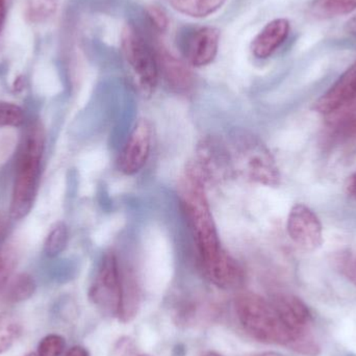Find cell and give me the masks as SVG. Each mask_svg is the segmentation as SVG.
I'll list each match as a JSON object with an SVG mask.
<instances>
[{"label": "cell", "instance_id": "1", "mask_svg": "<svg viewBox=\"0 0 356 356\" xmlns=\"http://www.w3.org/2000/svg\"><path fill=\"white\" fill-rule=\"evenodd\" d=\"M205 184L195 163H188L180 177L178 194L194 238L199 261L213 257L222 249Z\"/></svg>", "mask_w": 356, "mask_h": 356}, {"label": "cell", "instance_id": "2", "mask_svg": "<svg viewBox=\"0 0 356 356\" xmlns=\"http://www.w3.org/2000/svg\"><path fill=\"white\" fill-rule=\"evenodd\" d=\"M45 140V129L39 121L31 123L23 136L10 198V217L13 220L23 219L33 209L39 190Z\"/></svg>", "mask_w": 356, "mask_h": 356}, {"label": "cell", "instance_id": "3", "mask_svg": "<svg viewBox=\"0 0 356 356\" xmlns=\"http://www.w3.org/2000/svg\"><path fill=\"white\" fill-rule=\"evenodd\" d=\"M226 143L234 173L261 186H280L282 175L277 163L259 136L247 129H234Z\"/></svg>", "mask_w": 356, "mask_h": 356}, {"label": "cell", "instance_id": "4", "mask_svg": "<svg viewBox=\"0 0 356 356\" xmlns=\"http://www.w3.org/2000/svg\"><path fill=\"white\" fill-rule=\"evenodd\" d=\"M236 318L247 334L265 344L290 347L295 336L284 325L270 301L252 292L241 293L234 300Z\"/></svg>", "mask_w": 356, "mask_h": 356}, {"label": "cell", "instance_id": "5", "mask_svg": "<svg viewBox=\"0 0 356 356\" xmlns=\"http://www.w3.org/2000/svg\"><path fill=\"white\" fill-rule=\"evenodd\" d=\"M121 47L140 91L144 96L152 95L160 77L158 60L154 49L133 24L125 25L121 35Z\"/></svg>", "mask_w": 356, "mask_h": 356}, {"label": "cell", "instance_id": "6", "mask_svg": "<svg viewBox=\"0 0 356 356\" xmlns=\"http://www.w3.org/2000/svg\"><path fill=\"white\" fill-rule=\"evenodd\" d=\"M122 295V272L114 252L102 257L95 280L90 289V298L98 309L117 317Z\"/></svg>", "mask_w": 356, "mask_h": 356}, {"label": "cell", "instance_id": "7", "mask_svg": "<svg viewBox=\"0 0 356 356\" xmlns=\"http://www.w3.org/2000/svg\"><path fill=\"white\" fill-rule=\"evenodd\" d=\"M205 184H220L234 175L227 143L216 136L203 137L193 161Z\"/></svg>", "mask_w": 356, "mask_h": 356}, {"label": "cell", "instance_id": "8", "mask_svg": "<svg viewBox=\"0 0 356 356\" xmlns=\"http://www.w3.org/2000/svg\"><path fill=\"white\" fill-rule=\"evenodd\" d=\"M286 232L294 244L307 252L323 245V226L315 211L303 204L293 205L286 220Z\"/></svg>", "mask_w": 356, "mask_h": 356}, {"label": "cell", "instance_id": "9", "mask_svg": "<svg viewBox=\"0 0 356 356\" xmlns=\"http://www.w3.org/2000/svg\"><path fill=\"white\" fill-rule=\"evenodd\" d=\"M152 146V123L147 119H140L119 154L117 160L118 170L127 177L139 173L149 159Z\"/></svg>", "mask_w": 356, "mask_h": 356}, {"label": "cell", "instance_id": "10", "mask_svg": "<svg viewBox=\"0 0 356 356\" xmlns=\"http://www.w3.org/2000/svg\"><path fill=\"white\" fill-rule=\"evenodd\" d=\"M205 277L222 290L240 289L244 284L245 273L240 264L223 248L209 259L199 261Z\"/></svg>", "mask_w": 356, "mask_h": 356}, {"label": "cell", "instance_id": "11", "mask_svg": "<svg viewBox=\"0 0 356 356\" xmlns=\"http://www.w3.org/2000/svg\"><path fill=\"white\" fill-rule=\"evenodd\" d=\"M356 102V60L315 102L314 110L328 116Z\"/></svg>", "mask_w": 356, "mask_h": 356}, {"label": "cell", "instance_id": "12", "mask_svg": "<svg viewBox=\"0 0 356 356\" xmlns=\"http://www.w3.org/2000/svg\"><path fill=\"white\" fill-rule=\"evenodd\" d=\"M270 302L284 325L294 334L295 339L300 334L309 332L313 323V315L305 301L295 295L277 293L272 296Z\"/></svg>", "mask_w": 356, "mask_h": 356}, {"label": "cell", "instance_id": "13", "mask_svg": "<svg viewBox=\"0 0 356 356\" xmlns=\"http://www.w3.org/2000/svg\"><path fill=\"white\" fill-rule=\"evenodd\" d=\"M219 42L220 31L216 27L196 29L186 38L184 56L192 66H207L217 56Z\"/></svg>", "mask_w": 356, "mask_h": 356}, {"label": "cell", "instance_id": "14", "mask_svg": "<svg viewBox=\"0 0 356 356\" xmlns=\"http://www.w3.org/2000/svg\"><path fill=\"white\" fill-rule=\"evenodd\" d=\"M290 31V22L286 19L278 18L268 23L253 39L251 44L253 56L257 58L271 56L286 41Z\"/></svg>", "mask_w": 356, "mask_h": 356}, {"label": "cell", "instance_id": "15", "mask_svg": "<svg viewBox=\"0 0 356 356\" xmlns=\"http://www.w3.org/2000/svg\"><path fill=\"white\" fill-rule=\"evenodd\" d=\"M159 70L164 76L169 87L178 93H186L192 89L194 77L184 63L169 54L165 48L160 47L156 54Z\"/></svg>", "mask_w": 356, "mask_h": 356}, {"label": "cell", "instance_id": "16", "mask_svg": "<svg viewBox=\"0 0 356 356\" xmlns=\"http://www.w3.org/2000/svg\"><path fill=\"white\" fill-rule=\"evenodd\" d=\"M140 307L141 292L135 277L131 274L122 273V295L117 318L122 323H129L137 317Z\"/></svg>", "mask_w": 356, "mask_h": 356}, {"label": "cell", "instance_id": "17", "mask_svg": "<svg viewBox=\"0 0 356 356\" xmlns=\"http://www.w3.org/2000/svg\"><path fill=\"white\" fill-rule=\"evenodd\" d=\"M4 286V299L10 303L27 300L35 294L37 289L33 276L27 273L17 274L14 277L10 278Z\"/></svg>", "mask_w": 356, "mask_h": 356}, {"label": "cell", "instance_id": "18", "mask_svg": "<svg viewBox=\"0 0 356 356\" xmlns=\"http://www.w3.org/2000/svg\"><path fill=\"white\" fill-rule=\"evenodd\" d=\"M226 0H172V6L180 14L193 18H204L217 12Z\"/></svg>", "mask_w": 356, "mask_h": 356}, {"label": "cell", "instance_id": "19", "mask_svg": "<svg viewBox=\"0 0 356 356\" xmlns=\"http://www.w3.org/2000/svg\"><path fill=\"white\" fill-rule=\"evenodd\" d=\"M58 0H25L23 15L31 24H42L58 10Z\"/></svg>", "mask_w": 356, "mask_h": 356}, {"label": "cell", "instance_id": "20", "mask_svg": "<svg viewBox=\"0 0 356 356\" xmlns=\"http://www.w3.org/2000/svg\"><path fill=\"white\" fill-rule=\"evenodd\" d=\"M68 240L69 230L66 223L63 221L56 222L46 236L44 244L46 254L50 257H58L66 249Z\"/></svg>", "mask_w": 356, "mask_h": 356}, {"label": "cell", "instance_id": "21", "mask_svg": "<svg viewBox=\"0 0 356 356\" xmlns=\"http://www.w3.org/2000/svg\"><path fill=\"white\" fill-rule=\"evenodd\" d=\"M21 334V323L15 316L0 314V355L8 351Z\"/></svg>", "mask_w": 356, "mask_h": 356}, {"label": "cell", "instance_id": "22", "mask_svg": "<svg viewBox=\"0 0 356 356\" xmlns=\"http://www.w3.org/2000/svg\"><path fill=\"white\" fill-rule=\"evenodd\" d=\"M356 10V0H322L316 12L324 18L344 16Z\"/></svg>", "mask_w": 356, "mask_h": 356}, {"label": "cell", "instance_id": "23", "mask_svg": "<svg viewBox=\"0 0 356 356\" xmlns=\"http://www.w3.org/2000/svg\"><path fill=\"white\" fill-rule=\"evenodd\" d=\"M22 108L13 102H0V129L19 127L24 122Z\"/></svg>", "mask_w": 356, "mask_h": 356}, {"label": "cell", "instance_id": "24", "mask_svg": "<svg viewBox=\"0 0 356 356\" xmlns=\"http://www.w3.org/2000/svg\"><path fill=\"white\" fill-rule=\"evenodd\" d=\"M66 348V341L60 334H48L38 346L39 356H60Z\"/></svg>", "mask_w": 356, "mask_h": 356}, {"label": "cell", "instance_id": "25", "mask_svg": "<svg viewBox=\"0 0 356 356\" xmlns=\"http://www.w3.org/2000/svg\"><path fill=\"white\" fill-rule=\"evenodd\" d=\"M16 252L10 247L0 248V289L6 286L16 266Z\"/></svg>", "mask_w": 356, "mask_h": 356}, {"label": "cell", "instance_id": "26", "mask_svg": "<svg viewBox=\"0 0 356 356\" xmlns=\"http://www.w3.org/2000/svg\"><path fill=\"white\" fill-rule=\"evenodd\" d=\"M148 18L158 31H165L168 29L169 19L166 12L158 6H150L146 8Z\"/></svg>", "mask_w": 356, "mask_h": 356}, {"label": "cell", "instance_id": "27", "mask_svg": "<svg viewBox=\"0 0 356 356\" xmlns=\"http://www.w3.org/2000/svg\"><path fill=\"white\" fill-rule=\"evenodd\" d=\"M346 192L351 198L356 200V172L353 173L347 179Z\"/></svg>", "mask_w": 356, "mask_h": 356}, {"label": "cell", "instance_id": "28", "mask_svg": "<svg viewBox=\"0 0 356 356\" xmlns=\"http://www.w3.org/2000/svg\"><path fill=\"white\" fill-rule=\"evenodd\" d=\"M8 218L4 213H0V245L3 242L6 238V234H8ZM1 248V247H0Z\"/></svg>", "mask_w": 356, "mask_h": 356}, {"label": "cell", "instance_id": "29", "mask_svg": "<svg viewBox=\"0 0 356 356\" xmlns=\"http://www.w3.org/2000/svg\"><path fill=\"white\" fill-rule=\"evenodd\" d=\"M65 356H90L89 351L81 346H74L67 351Z\"/></svg>", "mask_w": 356, "mask_h": 356}, {"label": "cell", "instance_id": "30", "mask_svg": "<svg viewBox=\"0 0 356 356\" xmlns=\"http://www.w3.org/2000/svg\"><path fill=\"white\" fill-rule=\"evenodd\" d=\"M8 0H0V33H1L4 21H6V13H8Z\"/></svg>", "mask_w": 356, "mask_h": 356}, {"label": "cell", "instance_id": "31", "mask_svg": "<svg viewBox=\"0 0 356 356\" xmlns=\"http://www.w3.org/2000/svg\"><path fill=\"white\" fill-rule=\"evenodd\" d=\"M345 29H346L347 33L356 37V14L347 22Z\"/></svg>", "mask_w": 356, "mask_h": 356}, {"label": "cell", "instance_id": "32", "mask_svg": "<svg viewBox=\"0 0 356 356\" xmlns=\"http://www.w3.org/2000/svg\"><path fill=\"white\" fill-rule=\"evenodd\" d=\"M346 272L348 273L349 277L356 282V263L347 264Z\"/></svg>", "mask_w": 356, "mask_h": 356}, {"label": "cell", "instance_id": "33", "mask_svg": "<svg viewBox=\"0 0 356 356\" xmlns=\"http://www.w3.org/2000/svg\"><path fill=\"white\" fill-rule=\"evenodd\" d=\"M186 347L182 344H177V346L173 348V356H186Z\"/></svg>", "mask_w": 356, "mask_h": 356}, {"label": "cell", "instance_id": "34", "mask_svg": "<svg viewBox=\"0 0 356 356\" xmlns=\"http://www.w3.org/2000/svg\"><path fill=\"white\" fill-rule=\"evenodd\" d=\"M349 125H350L351 131H353L356 135V116L353 117V119L350 121Z\"/></svg>", "mask_w": 356, "mask_h": 356}, {"label": "cell", "instance_id": "35", "mask_svg": "<svg viewBox=\"0 0 356 356\" xmlns=\"http://www.w3.org/2000/svg\"><path fill=\"white\" fill-rule=\"evenodd\" d=\"M257 356H284V355H280V353H261V355H259Z\"/></svg>", "mask_w": 356, "mask_h": 356}, {"label": "cell", "instance_id": "36", "mask_svg": "<svg viewBox=\"0 0 356 356\" xmlns=\"http://www.w3.org/2000/svg\"><path fill=\"white\" fill-rule=\"evenodd\" d=\"M204 356H222L220 355H218V353H209L207 355H205Z\"/></svg>", "mask_w": 356, "mask_h": 356}, {"label": "cell", "instance_id": "37", "mask_svg": "<svg viewBox=\"0 0 356 356\" xmlns=\"http://www.w3.org/2000/svg\"><path fill=\"white\" fill-rule=\"evenodd\" d=\"M26 356H39V355H38V353H29V355H26Z\"/></svg>", "mask_w": 356, "mask_h": 356}, {"label": "cell", "instance_id": "38", "mask_svg": "<svg viewBox=\"0 0 356 356\" xmlns=\"http://www.w3.org/2000/svg\"><path fill=\"white\" fill-rule=\"evenodd\" d=\"M139 356H152V355H139Z\"/></svg>", "mask_w": 356, "mask_h": 356}]
</instances>
